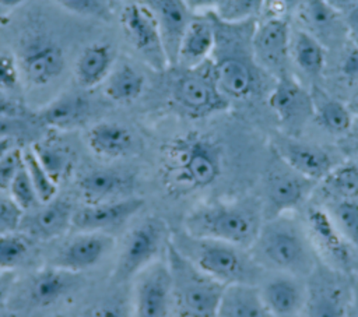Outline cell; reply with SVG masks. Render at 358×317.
<instances>
[{"label": "cell", "mask_w": 358, "mask_h": 317, "mask_svg": "<svg viewBox=\"0 0 358 317\" xmlns=\"http://www.w3.org/2000/svg\"><path fill=\"white\" fill-rule=\"evenodd\" d=\"M218 145L200 133L176 135L162 147V179L173 194H187L211 186L221 175Z\"/></svg>", "instance_id": "obj_1"}, {"label": "cell", "mask_w": 358, "mask_h": 317, "mask_svg": "<svg viewBox=\"0 0 358 317\" xmlns=\"http://www.w3.org/2000/svg\"><path fill=\"white\" fill-rule=\"evenodd\" d=\"M248 250L262 268L296 278L312 274L316 264L306 230L287 214L264 219Z\"/></svg>", "instance_id": "obj_2"}, {"label": "cell", "mask_w": 358, "mask_h": 317, "mask_svg": "<svg viewBox=\"0 0 358 317\" xmlns=\"http://www.w3.org/2000/svg\"><path fill=\"white\" fill-rule=\"evenodd\" d=\"M264 221L263 209L249 201H214L187 214L183 230L194 237L249 249Z\"/></svg>", "instance_id": "obj_3"}, {"label": "cell", "mask_w": 358, "mask_h": 317, "mask_svg": "<svg viewBox=\"0 0 358 317\" xmlns=\"http://www.w3.org/2000/svg\"><path fill=\"white\" fill-rule=\"evenodd\" d=\"M169 242L199 270L225 286L260 282L263 268L246 249L220 240L194 237L183 229L175 233Z\"/></svg>", "instance_id": "obj_4"}, {"label": "cell", "mask_w": 358, "mask_h": 317, "mask_svg": "<svg viewBox=\"0 0 358 317\" xmlns=\"http://www.w3.org/2000/svg\"><path fill=\"white\" fill-rule=\"evenodd\" d=\"M166 264L172 281V297L186 317H217L225 285L199 270L173 244L166 242Z\"/></svg>", "instance_id": "obj_5"}, {"label": "cell", "mask_w": 358, "mask_h": 317, "mask_svg": "<svg viewBox=\"0 0 358 317\" xmlns=\"http://www.w3.org/2000/svg\"><path fill=\"white\" fill-rule=\"evenodd\" d=\"M172 99L182 112L192 117L221 113L231 103L218 85L213 57L199 66L179 68L172 84Z\"/></svg>", "instance_id": "obj_6"}, {"label": "cell", "mask_w": 358, "mask_h": 317, "mask_svg": "<svg viewBox=\"0 0 358 317\" xmlns=\"http://www.w3.org/2000/svg\"><path fill=\"white\" fill-rule=\"evenodd\" d=\"M166 240V225L157 216H148L137 223L124 237L113 268V281L124 282L137 277L155 261Z\"/></svg>", "instance_id": "obj_7"}, {"label": "cell", "mask_w": 358, "mask_h": 317, "mask_svg": "<svg viewBox=\"0 0 358 317\" xmlns=\"http://www.w3.org/2000/svg\"><path fill=\"white\" fill-rule=\"evenodd\" d=\"M316 182L299 175L273 154L263 179V216L270 219L302 204L315 189Z\"/></svg>", "instance_id": "obj_8"}, {"label": "cell", "mask_w": 358, "mask_h": 317, "mask_svg": "<svg viewBox=\"0 0 358 317\" xmlns=\"http://www.w3.org/2000/svg\"><path fill=\"white\" fill-rule=\"evenodd\" d=\"M291 25L285 17H263L250 34L252 59L260 70L278 78L289 71Z\"/></svg>", "instance_id": "obj_9"}, {"label": "cell", "mask_w": 358, "mask_h": 317, "mask_svg": "<svg viewBox=\"0 0 358 317\" xmlns=\"http://www.w3.org/2000/svg\"><path fill=\"white\" fill-rule=\"evenodd\" d=\"M120 24L126 38L144 63L155 71H165L171 67L158 25L141 0L124 6Z\"/></svg>", "instance_id": "obj_10"}, {"label": "cell", "mask_w": 358, "mask_h": 317, "mask_svg": "<svg viewBox=\"0 0 358 317\" xmlns=\"http://www.w3.org/2000/svg\"><path fill=\"white\" fill-rule=\"evenodd\" d=\"M21 77L32 87H45L60 77L66 67L64 50L48 35H34L21 43L17 57Z\"/></svg>", "instance_id": "obj_11"}, {"label": "cell", "mask_w": 358, "mask_h": 317, "mask_svg": "<svg viewBox=\"0 0 358 317\" xmlns=\"http://www.w3.org/2000/svg\"><path fill=\"white\" fill-rule=\"evenodd\" d=\"M267 103L278 121L288 131L296 133L313 117V99L308 89L292 73L274 78Z\"/></svg>", "instance_id": "obj_12"}, {"label": "cell", "mask_w": 358, "mask_h": 317, "mask_svg": "<svg viewBox=\"0 0 358 317\" xmlns=\"http://www.w3.org/2000/svg\"><path fill=\"white\" fill-rule=\"evenodd\" d=\"M294 15L296 28L315 38L327 50L340 49L348 42L343 13L327 0H298Z\"/></svg>", "instance_id": "obj_13"}, {"label": "cell", "mask_w": 358, "mask_h": 317, "mask_svg": "<svg viewBox=\"0 0 358 317\" xmlns=\"http://www.w3.org/2000/svg\"><path fill=\"white\" fill-rule=\"evenodd\" d=\"M172 299V281L166 263L154 261L137 275L136 317H166Z\"/></svg>", "instance_id": "obj_14"}, {"label": "cell", "mask_w": 358, "mask_h": 317, "mask_svg": "<svg viewBox=\"0 0 358 317\" xmlns=\"http://www.w3.org/2000/svg\"><path fill=\"white\" fill-rule=\"evenodd\" d=\"M271 152L299 175L319 183L334 166L331 156L320 147L301 141L291 134L275 135Z\"/></svg>", "instance_id": "obj_15"}, {"label": "cell", "mask_w": 358, "mask_h": 317, "mask_svg": "<svg viewBox=\"0 0 358 317\" xmlns=\"http://www.w3.org/2000/svg\"><path fill=\"white\" fill-rule=\"evenodd\" d=\"M144 205L138 197H120L109 201L84 204L74 209L71 226L80 232H106L134 216Z\"/></svg>", "instance_id": "obj_16"}, {"label": "cell", "mask_w": 358, "mask_h": 317, "mask_svg": "<svg viewBox=\"0 0 358 317\" xmlns=\"http://www.w3.org/2000/svg\"><path fill=\"white\" fill-rule=\"evenodd\" d=\"M113 246L115 239L106 232H80L59 250L52 265L80 274L98 265Z\"/></svg>", "instance_id": "obj_17"}, {"label": "cell", "mask_w": 358, "mask_h": 317, "mask_svg": "<svg viewBox=\"0 0 358 317\" xmlns=\"http://www.w3.org/2000/svg\"><path fill=\"white\" fill-rule=\"evenodd\" d=\"M217 46V24L211 13H197L185 29L175 66L190 68L211 59Z\"/></svg>", "instance_id": "obj_18"}, {"label": "cell", "mask_w": 358, "mask_h": 317, "mask_svg": "<svg viewBox=\"0 0 358 317\" xmlns=\"http://www.w3.org/2000/svg\"><path fill=\"white\" fill-rule=\"evenodd\" d=\"M151 11L159 34L164 40V46L171 63L175 66L176 52L180 38L192 21L194 13L187 6L186 0H141Z\"/></svg>", "instance_id": "obj_19"}, {"label": "cell", "mask_w": 358, "mask_h": 317, "mask_svg": "<svg viewBox=\"0 0 358 317\" xmlns=\"http://www.w3.org/2000/svg\"><path fill=\"white\" fill-rule=\"evenodd\" d=\"M218 85L222 94L231 101H242L252 96L257 88L256 64L248 61L235 52H227L220 59H214Z\"/></svg>", "instance_id": "obj_20"}, {"label": "cell", "mask_w": 358, "mask_h": 317, "mask_svg": "<svg viewBox=\"0 0 358 317\" xmlns=\"http://www.w3.org/2000/svg\"><path fill=\"white\" fill-rule=\"evenodd\" d=\"M73 207L64 200L55 197L53 200L43 202L41 208L34 211L28 216H22L20 228L25 233L38 240H50L64 233L71 226Z\"/></svg>", "instance_id": "obj_21"}, {"label": "cell", "mask_w": 358, "mask_h": 317, "mask_svg": "<svg viewBox=\"0 0 358 317\" xmlns=\"http://www.w3.org/2000/svg\"><path fill=\"white\" fill-rule=\"evenodd\" d=\"M78 285V274L55 265L35 272L28 282L27 297L31 304L48 307L57 303Z\"/></svg>", "instance_id": "obj_22"}, {"label": "cell", "mask_w": 358, "mask_h": 317, "mask_svg": "<svg viewBox=\"0 0 358 317\" xmlns=\"http://www.w3.org/2000/svg\"><path fill=\"white\" fill-rule=\"evenodd\" d=\"M90 115L88 99L77 92H64L45 105L36 119L46 127L69 131L83 126Z\"/></svg>", "instance_id": "obj_23"}, {"label": "cell", "mask_w": 358, "mask_h": 317, "mask_svg": "<svg viewBox=\"0 0 358 317\" xmlns=\"http://www.w3.org/2000/svg\"><path fill=\"white\" fill-rule=\"evenodd\" d=\"M262 297L275 317H291L299 311L306 299V290L296 277L277 274L259 286Z\"/></svg>", "instance_id": "obj_24"}, {"label": "cell", "mask_w": 358, "mask_h": 317, "mask_svg": "<svg viewBox=\"0 0 358 317\" xmlns=\"http://www.w3.org/2000/svg\"><path fill=\"white\" fill-rule=\"evenodd\" d=\"M77 187L85 204H95L120 198L131 187V177L116 169L98 168L85 172Z\"/></svg>", "instance_id": "obj_25"}, {"label": "cell", "mask_w": 358, "mask_h": 317, "mask_svg": "<svg viewBox=\"0 0 358 317\" xmlns=\"http://www.w3.org/2000/svg\"><path fill=\"white\" fill-rule=\"evenodd\" d=\"M116 64L115 49L106 42L87 45L74 63V77L81 88L101 85Z\"/></svg>", "instance_id": "obj_26"}, {"label": "cell", "mask_w": 358, "mask_h": 317, "mask_svg": "<svg viewBox=\"0 0 358 317\" xmlns=\"http://www.w3.org/2000/svg\"><path fill=\"white\" fill-rule=\"evenodd\" d=\"M217 317H275L266 306L257 285L234 283L222 290Z\"/></svg>", "instance_id": "obj_27"}, {"label": "cell", "mask_w": 358, "mask_h": 317, "mask_svg": "<svg viewBox=\"0 0 358 317\" xmlns=\"http://www.w3.org/2000/svg\"><path fill=\"white\" fill-rule=\"evenodd\" d=\"M306 225L309 233L329 258L341 267H348L351 254L347 240L338 232L329 212L323 208H309L306 212Z\"/></svg>", "instance_id": "obj_28"}, {"label": "cell", "mask_w": 358, "mask_h": 317, "mask_svg": "<svg viewBox=\"0 0 358 317\" xmlns=\"http://www.w3.org/2000/svg\"><path fill=\"white\" fill-rule=\"evenodd\" d=\"M90 149L99 158L117 159L131 152L134 147L133 133L115 121H99L87 134Z\"/></svg>", "instance_id": "obj_29"}, {"label": "cell", "mask_w": 358, "mask_h": 317, "mask_svg": "<svg viewBox=\"0 0 358 317\" xmlns=\"http://www.w3.org/2000/svg\"><path fill=\"white\" fill-rule=\"evenodd\" d=\"M327 49L315 38L299 28H291L289 39V61L299 73L317 80L322 77L326 67Z\"/></svg>", "instance_id": "obj_30"}, {"label": "cell", "mask_w": 358, "mask_h": 317, "mask_svg": "<svg viewBox=\"0 0 358 317\" xmlns=\"http://www.w3.org/2000/svg\"><path fill=\"white\" fill-rule=\"evenodd\" d=\"M102 85L105 96L112 102L130 103L141 96L145 78L130 63H120L113 66Z\"/></svg>", "instance_id": "obj_31"}, {"label": "cell", "mask_w": 358, "mask_h": 317, "mask_svg": "<svg viewBox=\"0 0 358 317\" xmlns=\"http://www.w3.org/2000/svg\"><path fill=\"white\" fill-rule=\"evenodd\" d=\"M313 99V117L317 123L331 134H344L354 124V116L347 108L345 102H341L322 89H312Z\"/></svg>", "instance_id": "obj_32"}, {"label": "cell", "mask_w": 358, "mask_h": 317, "mask_svg": "<svg viewBox=\"0 0 358 317\" xmlns=\"http://www.w3.org/2000/svg\"><path fill=\"white\" fill-rule=\"evenodd\" d=\"M306 293L308 317H344V292L333 279H317Z\"/></svg>", "instance_id": "obj_33"}, {"label": "cell", "mask_w": 358, "mask_h": 317, "mask_svg": "<svg viewBox=\"0 0 358 317\" xmlns=\"http://www.w3.org/2000/svg\"><path fill=\"white\" fill-rule=\"evenodd\" d=\"M50 179L59 186L73 168V152L59 141L42 140L29 145Z\"/></svg>", "instance_id": "obj_34"}, {"label": "cell", "mask_w": 358, "mask_h": 317, "mask_svg": "<svg viewBox=\"0 0 358 317\" xmlns=\"http://www.w3.org/2000/svg\"><path fill=\"white\" fill-rule=\"evenodd\" d=\"M320 182L331 201L358 198V168L352 163L333 166Z\"/></svg>", "instance_id": "obj_35"}, {"label": "cell", "mask_w": 358, "mask_h": 317, "mask_svg": "<svg viewBox=\"0 0 358 317\" xmlns=\"http://www.w3.org/2000/svg\"><path fill=\"white\" fill-rule=\"evenodd\" d=\"M266 0H222L211 13L227 25H245L262 15Z\"/></svg>", "instance_id": "obj_36"}, {"label": "cell", "mask_w": 358, "mask_h": 317, "mask_svg": "<svg viewBox=\"0 0 358 317\" xmlns=\"http://www.w3.org/2000/svg\"><path fill=\"white\" fill-rule=\"evenodd\" d=\"M329 215L343 237L358 249V201L334 200L329 204Z\"/></svg>", "instance_id": "obj_37"}, {"label": "cell", "mask_w": 358, "mask_h": 317, "mask_svg": "<svg viewBox=\"0 0 358 317\" xmlns=\"http://www.w3.org/2000/svg\"><path fill=\"white\" fill-rule=\"evenodd\" d=\"M31 244L27 236L7 232L0 233V272L13 271L29 256Z\"/></svg>", "instance_id": "obj_38"}, {"label": "cell", "mask_w": 358, "mask_h": 317, "mask_svg": "<svg viewBox=\"0 0 358 317\" xmlns=\"http://www.w3.org/2000/svg\"><path fill=\"white\" fill-rule=\"evenodd\" d=\"M22 161H24V166L29 175V179L34 184V189L36 191L39 202L43 204V202L53 200L57 194V184L50 179V176L48 175L45 168L36 159L31 147H27L25 149H22Z\"/></svg>", "instance_id": "obj_39"}, {"label": "cell", "mask_w": 358, "mask_h": 317, "mask_svg": "<svg viewBox=\"0 0 358 317\" xmlns=\"http://www.w3.org/2000/svg\"><path fill=\"white\" fill-rule=\"evenodd\" d=\"M7 193L13 200V202L22 211H29L39 202L34 184L24 166V161H22V166L14 176Z\"/></svg>", "instance_id": "obj_40"}, {"label": "cell", "mask_w": 358, "mask_h": 317, "mask_svg": "<svg viewBox=\"0 0 358 317\" xmlns=\"http://www.w3.org/2000/svg\"><path fill=\"white\" fill-rule=\"evenodd\" d=\"M341 52L338 59V75L351 88L358 85V46L347 42L338 49Z\"/></svg>", "instance_id": "obj_41"}, {"label": "cell", "mask_w": 358, "mask_h": 317, "mask_svg": "<svg viewBox=\"0 0 358 317\" xmlns=\"http://www.w3.org/2000/svg\"><path fill=\"white\" fill-rule=\"evenodd\" d=\"M70 13L88 18H108V8L103 0H55Z\"/></svg>", "instance_id": "obj_42"}, {"label": "cell", "mask_w": 358, "mask_h": 317, "mask_svg": "<svg viewBox=\"0 0 358 317\" xmlns=\"http://www.w3.org/2000/svg\"><path fill=\"white\" fill-rule=\"evenodd\" d=\"M20 81L21 71L17 59L8 52H0V91H15Z\"/></svg>", "instance_id": "obj_43"}, {"label": "cell", "mask_w": 358, "mask_h": 317, "mask_svg": "<svg viewBox=\"0 0 358 317\" xmlns=\"http://www.w3.org/2000/svg\"><path fill=\"white\" fill-rule=\"evenodd\" d=\"M22 166V149L14 148L0 159V191H7L14 176Z\"/></svg>", "instance_id": "obj_44"}, {"label": "cell", "mask_w": 358, "mask_h": 317, "mask_svg": "<svg viewBox=\"0 0 358 317\" xmlns=\"http://www.w3.org/2000/svg\"><path fill=\"white\" fill-rule=\"evenodd\" d=\"M24 211L20 209L13 200L0 197V233L14 232L20 228Z\"/></svg>", "instance_id": "obj_45"}, {"label": "cell", "mask_w": 358, "mask_h": 317, "mask_svg": "<svg viewBox=\"0 0 358 317\" xmlns=\"http://www.w3.org/2000/svg\"><path fill=\"white\" fill-rule=\"evenodd\" d=\"M24 131V123L21 116L0 115V137H8L17 140Z\"/></svg>", "instance_id": "obj_46"}, {"label": "cell", "mask_w": 358, "mask_h": 317, "mask_svg": "<svg viewBox=\"0 0 358 317\" xmlns=\"http://www.w3.org/2000/svg\"><path fill=\"white\" fill-rule=\"evenodd\" d=\"M84 317H124V310L116 302H102L92 306Z\"/></svg>", "instance_id": "obj_47"}, {"label": "cell", "mask_w": 358, "mask_h": 317, "mask_svg": "<svg viewBox=\"0 0 358 317\" xmlns=\"http://www.w3.org/2000/svg\"><path fill=\"white\" fill-rule=\"evenodd\" d=\"M348 42L358 46V6L343 13Z\"/></svg>", "instance_id": "obj_48"}, {"label": "cell", "mask_w": 358, "mask_h": 317, "mask_svg": "<svg viewBox=\"0 0 358 317\" xmlns=\"http://www.w3.org/2000/svg\"><path fill=\"white\" fill-rule=\"evenodd\" d=\"M14 274L11 271H1L0 272V307L6 303L11 288L14 285Z\"/></svg>", "instance_id": "obj_49"}, {"label": "cell", "mask_w": 358, "mask_h": 317, "mask_svg": "<svg viewBox=\"0 0 358 317\" xmlns=\"http://www.w3.org/2000/svg\"><path fill=\"white\" fill-rule=\"evenodd\" d=\"M0 115L7 116H21L24 115V108L18 105L15 101L8 99L3 94H0Z\"/></svg>", "instance_id": "obj_50"}, {"label": "cell", "mask_w": 358, "mask_h": 317, "mask_svg": "<svg viewBox=\"0 0 358 317\" xmlns=\"http://www.w3.org/2000/svg\"><path fill=\"white\" fill-rule=\"evenodd\" d=\"M222 0H186L187 6L190 10L197 14V13H208L213 11Z\"/></svg>", "instance_id": "obj_51"}, {"label": "cell", "mask_w": 358, "mask_h": 317, "mask_svg": "<svg viewBox=\"0 0 358 317\" xmlns=\"http://www.w3.org/2000/svg\"><path fill=\"white\" fill-rule=\"evenodd\" d=\"M345 103H347L348 110L354 116V119H358V85L352 88V91H351Z\"/></svg>", "instance_id": "obj_52"}, {"label": "cell", "mask_w": 358, "mask_h": 317, "mask_svg": "<svg viewBox=\"0 0 358 317\" xmlns=\"http://www.w3.org/2000/svg\"><path fill=\"white\" fill-rule=\"evenodd\" d=\"M336 10L340 13H345L347 10L358 6V0H327Z\"/></svg>", "instance_id": "obj_53"}, {"label": "cell", "mask_w": 358, "mask_h": 317, "mask_svg": "<svg viewBox=\"0 0 358 317\" xmlns=\"http://www.w3.org/2000/svg\"><path fill=\"white\" fill-rule=\"evenodd\" d=\"M15 148V140L8 137H0V159Z\"/></svg>", "instance_id": "obj_54"}, {"label": "cell", "mask_w": 358, "mask_h": 317, "mask_svg": "<svg viewBox=\"0 0 358 317\" xmlns=\"http://www.w3.org/2000/svg\"><path fill=\"white\" fill-rule=\"evenodd\" d=\"M25 0H0V6L4 8H15L21 6Z\"/></svg>", "instance_id": "obj_55"}, {"label": "cell", "mask_w": 358, "mask_h": 317, "mask_svg": "<svg viewBox=\"0 0 358 317\" xmlns=\"http://www.w3.org/2000/svg\"><path fill=\"white\" fill-rule=\"evenodd\" d=\"M0 317H21V316H18L17 313H13V311H4V313H0Z\"/></svg>", "instance_id": "obj_56"}]
</instances>
